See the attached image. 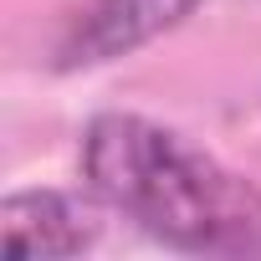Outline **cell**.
Returning <instances> with one entry per match:
<instances>
[{"label": "cell", "instance_id": "cell-1", "mask_svg": "<svg viewBox=\"0 0 261 261\" xmlns=\"http://www.w3.org/2000/svg\"><path fill=\"white\" fill-rule=\"evenodd\" d=\"M87 190L195 256H261V190L139 113H97L82 134Z\"/></svg>", "mask_w": 261, "mask_h": 261}, {"label": "cell", "instance_id": "cell-2", "mask_svg": "<svg viewBox=\"0 0 261 261\" xmlns=\"http://www.w3.org/2000/svg\"><path fill=\"white\" fill-rule=\"evenodd\" d=\"M205 0H87L72 16L67 36L57 41L62 72H87L102 62H118L128 51L149 46L154 36L185 26Z\"/></svg>", "mask_w": 261, "mask_h": 261}, {"label": "cell", "instance_id": "cell-3", "mask_svg": "<svg viewBox=\"0 0 261 261\" xmlns=\"http://www.w3.org/2000/svg\"><path fill=\"white\" fill-rule=\"evenodd\" d=\"M97 205H82L62 190H21L0 205V246L6 256H77L102 230Z\"/></svg>", "mask_w": 261, "mask_h": 261}]
</instances>
